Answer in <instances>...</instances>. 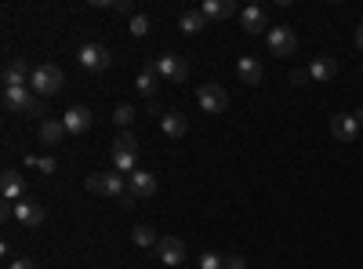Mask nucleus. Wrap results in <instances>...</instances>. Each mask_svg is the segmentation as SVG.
Masks as SVG:
<instances>
[{
    "label": "nucleus",
    "instance_id": "obj_1",
    "mask_svg": "<svg viewBox=\"0 0 363 269\" xmlns=\"http://www.w3.org/2000/svg\"><path fill=\"white\" fill-rule=\"evenodd\" d=\"M62 84H66V73H62L55 62H44V66H37V70H33V80H29V88L37 91V98L58 95Z\"/></svg>",
    "mask_w": 363,
    "mask_h": 269
},
{
    "label": "nucleus",
    "instance_id": "obj_2",
    "mask_svg": "<svg viewBox=\"0 0 363 269\" xmlns=\"http://www.w3.org/2000/svg\"><path fill=\"white\" fill-rule=\"evenodd\" d=\"M77 62H80L88 73H105V70L113 66V51L105 48V44H95V40H88V44H80Z\"/></svg>",
    "mask_w": 363,
    "mask_h": 269
},
{
    "label": "nucleus",
    "instance_id": "obj_3",
    "mask_svg": "<svg viewBox=\"0 0 363 269\" xmlns=\"http://www.w3.org/2000/svg\"><path fill=\"white\" fill-rule=\"evenodd\" d=\"M88 193L95 197H124L127 193V178L120 171H98V175H88Z\"/></svg>",
    "mask_w": 363,
    "mask_h": 269
},
{
    "label": "nucleus",
    "instance_id": "obj_4",
    "mask_svg": "<svg viewBox=\"0 0 363 269\" xmlns=\"http://www.w3.org/2000/svg\"><path fill=\"white\" fill-rule=\"evenodd\" d=\"M4 110L8 113H29V117H40L44 102L37 95H29V88H4Z\"/></svg>",
    "mask_w": 363,
    "mask_h": 269
},
{
    "label": "nucleus",
    "instance_id": "obj_5",
    "mask_svg": "<svg viewBox=\"0 0 363 269\" xmlns=\"http://www.w3.org/2000/svg\"><path fill=\"white\" fill-rule=\"evenodd\" d=\"M157 73H160V80H167V84H185V77H189V62L182 58V55H160L157 62Z\"/></svg>",
    "mask_w": 363,
    "mask_h": 269
},
{
    "label": "nucleus",
    "instance_id": "obj_6",
    "mask_svg": "<svg viewBox=\"0 0 363 269\" xmlns=\"http://www.w3.org/2000/svg\"><path fill=\"white\" fill-rule=\"evenodd\" d=\"M265 44H269V51H272L276 58H291V55L298 51V37H294V29H287V26H276V29L265 33Z\"/></svg>",
    "mask_w": 363,
    "mask_h": 269
},
{
    "label": "nucleus",
    "instance_id": "obj_7",
    "mask_svg": "<svg viewBox=\"0 0 363 269\" xmlns=\"http://www.w3.org/2000/svg\"><path fill=\"white\" fill-rule=\"evenodd\" d=\"M197 102H200L204 113L218 117V113H225V106H229V95H225V88H218V84H204V88L197 91Z\"/></svg>",
    "mask_w": 363,
    "mask_h": 269
},
{
    "label": "nucleus",
    "instance_id": "obj_8",
    "mask_svg": "<svg viewBox=\"0 0 363 269\" xmlns=\"http://www.w3.org/2000/svg\"><path fill=\"white\" fill-rule=\"evenodd\" d=\"M0 80H4V88H29V80H33L29 62L26 58H8V66H4V73H0Z\"/></svg>",
    "mask_w": 363,
    "mask_h": 269
},
{
    "label": "nucleus",
    "instance_id": "obj_9",
    "mask_svg": "<svg viewBox=\"0 0 363 269\" xmlns=\"http://www.w3.org/2000/svg\"><path fill=\"white\" fill-rule=\"evenodd\" d=\"M331 135H334L338 142H356V138H359L356 117H352V113H334V117H331Z\"/></svg>",
    "mask_w": 363,
    "mask_h": 269
},
{
    "label": "nucleus",
    "instance_id": "obj_10",
    "mask_svg": "<svg viewBox=\"0 0 363 269\" xmlns=\"http://www.w3.org/2000/svg\"><path fill=\"white\" fill-rule=\"evenodd\" d=\"M127 193H131L135 200L157 197V175H149V171H135V175H127Z\"/></svg>",
    "mask_w": 363,
    "mask_h": 269
},
{
    "label": "nucleus",
    "instance_id": "obj_11",
    "mask_svg": "<svg viewBox=\"0 0 363 269\" xmlns=\"http://www.w3.org/2000/svg\"><path fill=\"white\" fill-rule=\"evenodd\" d=\"M157 255H160L164 265H182V262H185V244H182L178 237H160Z\"/></svg>",
    "mask_w": 363,
    "mask_h": 269
},
{
    "label": "nucleus",
    "instance_id": "obj_12",
    "mask_svg": "<svg viewBox=\"0 0 363 269\" xmlns=\"http://www.w3.org/2000/svg\"><path fill=\"white\" fill-rule=\"evenodd\" d=\"M334 77H338V58L319 55V58L309 62V80H316V84H331Z\"/></svg>",
    "mask_w": 363,
    "mask_h": 269
},
{
    "label": "nucleus",
    "instance_id": "obj_13",
    "mask_svg": "<svg viewBox=\"0 0 363 269\" xmlns=\"http://www.w3.org/2000/svg\"><path fill=\"white\" fill-rule=\"evenodd\" d=\"M240 26H244V33H269V15H265V8H258V4L244 8V11H240Z\"/></svg>",
    "mask_w": 363,
    "mask_h": 269
},
{
    "label": "nucleus",
    "instance_id": "obj_14",
    "mask_svg": "<svg viewBox=\"0 0 363 269\" xmlns=\"http://www.w3.org/2000/svg\"><path fill=\"white\" fill-rule=\"evenodd\" d=\"M15 218L22 222V225H40V222H44V204H37L29 197L15 200Z\"/></svg>",
    "mask_w": 363,
    "mask_h": 269
},
{
    "label": "nucleus",
    "instance_id": "obj_15",
    "mask_svg": "<svg viewBox=\"0 0 363 269\" xmlns=\"http://www.w3.org/2000/svg\"><path fill=\"white\" fill-rule=\"evenodd\" d=\"M62 124H66V131H70V135H84V131H88L91 124H95V117H91V110H88V106H73L66 117H62Z\"/></svg>",
    "mask_w": 363,
    "mask_h": 269
},
{
    "label": "nucleus",
    "instance_id": "obj_16",
    "mask_svg": "<svg viewBox=\"0 0 363 269\" xmlns=\"http://www.w3.org/2000/svg\"><path fill=\"white\" fill-rule=\"evenodd\" d=\"M237 77L244 80L247 88H258V84H262V62L254 58V55H244V58H237Z\"/></svg>",
    "mask_w": 363,
    "mask_h": 269
},
{
    "label": "nucleus",
    "instance_id": "obj_17",
    "mask_svg": "<svg viewBox=\"0 0 363 269\" xmlns=\"http://www.w3.org/2000/svg\"><path fill=\"white\" fill-rule=\"evenodd\" d=\"M0 197L4 200H22L26 197V178L18 175V171H4V178H0Z\"/></svg>",
    "mask_w": 363,
    "mask_h": 269
},
{
    "label": "nucleus",
    "instance_id": "obj_18",
    "mask_svg": "<svg viewBox=\"0 0 363 269\" xmlns=\"http://www.w3.org/2000/svg\"><path fill=\"white\" fill-rule=\"evenodd\" d=\"M178 29H182L185 37H197V33H204V29H207V15H204L200 8H189V11H182V15H178Z\"/></svg>",
    "mask_w": 363,
    "mask_h": 269
},
{
    "label": "nucleus",
    "instance_id": "obj_19",
    "mask_svg": "<svg viewBox=\"0 0 363 269\" xmlns=\"http://www.w3.org/2000/svg\"><path fill=\"white\" fill-rule=\"evenodd\" d=\"M160 131H164L167 138H182V135L189 131V117H185V113H178V110L164 113V117H160Z\"/></svg>",
    "mask_w": 363,
    "mask_h": 269
},
{
    "label": "nucleus",
    "instance_id": "obj_20",
    "mask_svg": "<svg viewBox=\"0 0 363 269\" xmlns=\"http://www.w3.org/2000/svg\"><path fill=\"white\" fill-rule=\"evenodd\" d=\"M200 11L207 15V22H218V18H232V15H240L232 0H204Z\"/></svg>",
    "mask_w": 363,
    "mask_h": 269
},
{
    "label": "nucleus",
    "instance_id": "obj_21",
    "mask_svg": "<svg viewBox=\"0 0 363 269\" xmlns=\"http://www.w3.org/2000/svg\"><path fill=\"white\" fill-rule=\"evenodd\" d=\"M157 77H160V73H157V66L149 62V66H142V70H138V77H135V88H138L145 98H153V95H157Z\"/></svg>",
    "mask_w": 363,
    "mask_h": 269
},
{
    "label": "nucleus",
    "instance_id": "obj_22",
    "mask_svg": "<svg viewBox=\"0 0 363 269\" xmlns=\"http://www.w3.org/2000/svg\"><path fill=\"white\" fill-rule=\"evenodd\" d=\"M62 135H70L62 120H44V124H40V142H48V146H58Z\"/></svg>",
    "mask_w": 363,
    "mask_h": 269
},
{
    "label": "nucleus",
    "instance_id": "obj_23",
    "mask_svg": "<svg viewBox=\"0 0 363 269\" xmlns=\"http://www.w3.org/2000/svg\"><path fill=\"white\" fill-rule=\"evenodd\" d=\"M131 240H135V247H157V244H160V237H157L153 225H135Z\"/></svg>",
    "mask_w": 363,
    "mask_h": 269
},
{
    "label": "nucleus",
    "instance_id": "obj_24",
    "mask_svg": "<svg viewBox=\"0 0 363 269\" xmlns=\"http://www.w3.org/2000/svg\"><path fill=\"white\" fill-rule=\"evenodd\" d=\"M113 153H138V135L135 131H120L113 138Z\"/></svg>",
    "mask_w": 363,
    "mask_h": 269
},
{
    "label": "nucleus",
    "instance_id": "obj_25",
    "mask_svg": "<svg viewBox=\"0 0 363 269\" xmlns=\"http://www.w3.org/2000/svg\"><path fill=\"white\" fill-rule=\"evenodd\" d=\"M200 269H225V258L215 255V251H204L200 255Z\"/></svg>",
    "mask_w": 363,
    "mask_h": 269
},
{
    "label": "nucleus",
    "instance_id": "obj_26",
    "mask_svg": "<svg viewBox=\"0 0 363 269\" xmlns=\"http://www.w3.org/2000/svg\"><path fill=\"white\" fill-rule=\"evenodd\" d=\"M113 120H117V124H120V128L127 131V124H131V120H135V110H131V106H127V102H124V106H117V113H113Z\"/></svg>",
    "mask_w": 363,
    "mask_h": 269
},
{
    "label": "nucleus",
    "instance_id": "obj_27",
    "mask_svg": "<svg viewBox=\"0 0 363 269\" xmlns=\"http://www.w3.org/2000/svg\"><path fill=\"white\" fill-rule=\"evenodd\" d=\"M131 33H135V37H145V33H149V18H145V15H131Z\"/></svg>",
    "mask_w": 363,
    "mask_h": 269
},
{
    "label": "nucleus",
    "instance_id": "obj_28",
    "mask_svg": "<svg viewBox=\"0 0 363 269\" xmlns=\"http://www.w3.org/2000/svg\"><path fill=\"white\" fill-rule=\"evenodd\" d=\"M287 80H291L294 88H302L305 80H309V70H291V77H287Z\"/></svg>",
    "mask_w": 363,
    "mask_h": 269
},
{
    "label": "nucleus",
    "instance_id": "obj_29",
    "mask_svg": "<svg viewBox=\"0 0 363 269\" xmlns=\"http://www.w3.org/2000/svg\"><path fill=\"white\" fill-rule=\"evenodd\" d=\"M225 269H247V258L244 255H225Z\"/></svg>",
    "mask_w": 363,
    "mask_h": 269
},
{
    "label": "nucleus",
    "instance_id": "obj_30",
    "mask_svg": "<svg viewBox=\"0 0 363 269\" xmlns=\"http://www.w3.org/2000/svg\"><path fill=\"white\" fill-rule=\"evenodd\" d=\"M37 168H40V171H44V175H55V160H51V157H44V160H40V164H37Z\"/></svg>",
    "mask_w": 363,
    "mask_h": 269
},
{
    "label": "nucleus",
    "instance_id": "obj_31",
    "mask_svg": "<svg viewBox=\"0 0 363 269\" xmlns=\"http://www.w3.org/2000/svg\"><path fill=\"white\" fill-rule=\"evenodd\" d=\"M11 269H37V262H33V258H15Z\"/></svg>",
    "mask_w": 363,
    "mask_h": 269
},
{
    "label": "nucleus",
    "instance_id": "obj_32",
    "mask_svg": "<svg viewBox=\"0 0 363 269\" xmlns=\"http://www.w3.org/2000/svg\"><path fill=\"white\" fill-rule=\"evenodd\" d=\"M356 48H359V51H363V26H359V29H356Z\"/></svg>",
    "mask_w": 363,
    "mask_h": 269
},
{
    "label": "nucleus",
    "instance_id": "obj_33",
    "mask_svg": "<svg viewBox=\"0 0 363 269\" xmlns=\"http://www.w3.org/2000/svg\"><path fill=\"white\" fill-rule=\"evenodd\" d=\"M352 117H356V124H359V128H363V110H356Z\"/></svg>",
    "mask_w": 363,
    "mask_h": 269
}]
</instances>
